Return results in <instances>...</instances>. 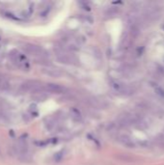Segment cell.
<instances>
[{
    "mask_svg": "<svg viewBox=\"0 0 164 165\" xmlns=\"http://www.w3.org/2000/svg\"><path fill=\"white\" fill-rule=\"evenodd\" d=\"M21 90L26 93H33V94H42L45 92V85L38 80H27L24 81L20 86Z\"/></svg>",
    "mask_w": 164,
    "mask_h": 165,
    "instance_id": "obj_1",
    "label": "cell"
},
{
    "mask_svg": "<svg viewBox=\"0 0 164 165\" xmlns=\"http://www.w3.org/2000/svg\"><path fill=\"white\" fill-rule=\"evenodd\" d=\"M22 49L24 50L27 54L32 55L34 57H37V58L41 59V60H43V59H45L46 57V52L45 51V49L36 45L25 44V45H23Z\"/></svg>",
    "mask_w": 164,
    "mask_h": 165,
    "instance_id": "obj_2",
    "label": "cell"
},
{
    "mask_svg": "<svg viewBox=\"0 0 164 165\" xmlns=\"http://www.w3.org/2000/svg\"><path fill=\"white\" fill-rule=\"evenodd\" d=\"M10 56H11L12 61H13L17 67H20L21 69H26V68L29 67V65H28V63L26 61L25 57L23 55H21V54H20L17 51H13Z\"/></svg>",
    "mask_w": 164,
    "mask_h": 165,
    "instance_id": "obj_3",
    "label": "cell"
},
{
    "mask_svg": "<svg viewBox=\"0 0 164 165\" xmlns=\"http://www.w3.org/2000/svg\"><path fill=\"white\" fill-rule=\"evenodd\" d=\"M111 86H112L113 90L119 94H122V95H131L132 93V89L130 87L127 86L126 84L122 83V82L119 81H114L111 83Z\"/></svg>",
    "mask_w": 164,
    "mask_h": 165,
    "instance_id": "obj_4",
    "label": "cell"
},
{
    "mask_svg": "<svg viewBox=\"0 0 164 165\" xmlns=\"http://www.w3.org/2000/svg\"><path fill=\"white\" fill-rule=\"evenodd\" d=\"M67 89L64 86L56 83H48L45 84V92L53 93V94H64Z\"/></svg>",
    "mask_w": 164,
    "mask_h": 165,
    "instance_id": "obj_5",
    "label": "cell"
},
{
    "mask_svg": "<svg viewBox=\"0 0 164 165\" xmlns=\"http://www.w3.org/2000/svg\"><path fill=\"white\" fill-rule=\"evenodd\" d=\"M117 139H118V141L122 145H124L127 148H134L135 147V144H134L132 139L127 134H121Z\"/></svg>",
    "mask_w": 164,
    "mask_h": 165,
    "instance_id": "obj_6",
    "label": "cell"
},
{
    "mask_svg": "<svg viewBox=\"0 0 164 165\" xmlns=\"http://www.w3.org/2000/svg\"><path fill=\"white\" fill-rule=\"evenodd\" d=\"M43 73L46 75L52 76V77H59L62 75V72L60 70L52 68V67H45L43 69Z\"/></svg>",
    "mask_w": 164,
    "mask_h": 165,
    "instance_id": "obj_7",
    "label": "cell"
},
{
    "mask_svg": "<svg viewBox=\"0 0 164 165\" xmlns=\"http://www.w3.org/2000/svg\"><path fill=\"white\" fill-rule=\"evenodd\" d=\"M155 92L157 95H159L161 98L164 99V89H162V88H159V87H156L155 88Z\"/></svg>",
    "mask_w": 164,
    "mask_h": 165,
    "instance_id": "obj_8",
    "label": "cell"
}]
</instances>
